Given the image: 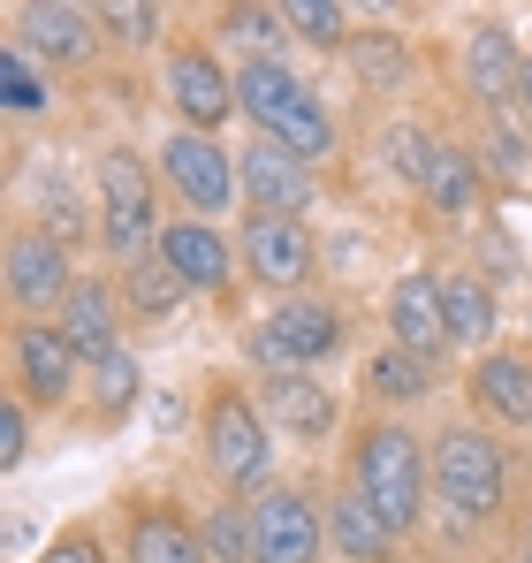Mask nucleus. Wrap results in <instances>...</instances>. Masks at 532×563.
Returning a JSON list of instances; mask_svg holds the SVG:
<instances>
[{"label": "nucleus", "instance_id": "dca6fc26", "mask_svg": "<svg viewBox=\"0 0 532 563\" xmlns=\"http://www.w3.org/2000/svg\"><path fill=\"white\" fill-rule=\"evenodd\" d=\"M259 411H266V427H281L297 442H320L335 427V396H328V380H312V374H266Z\"/></svg>", "mask_w": 532, "mask_h": 563}, {"label": "nucleus", "instance_id": "ddd939ff", "mask_svg": "<svg viewBox=\"0 0 532 563\" xmlns=\"http://www.w3.org/2000/svg\"><path fill=\"white\" fill-rule=\"evenodd\" d=\"M91 31H99V15L69 8V0H23V8H15V46H23L31 62H54V69L85 62Z\"/></svg>", "mask_w": 532, "mask_h": 563}, {"label": "nucleus", "instance_id": "20e7f679", "mask_svg": "<svg viewBox=\"0 0 532 563\" xmlns=\"http://www.w3.org/2000/svg\"><path fill=\"white\" fill-rule=\"evenodd\" d=\"M99 190H107V213H99V244L122 260V267H137L145 252H160V213H153V176H145V161L130 153V145H114L107 161H99Z\"/></svg>", "mask_w": 532, "mask_h": 563}, {"label": "nucleus", "instance_id": "aec40b11", "mask_svg": "<svg viewBox=\"0 0 532 563\" xmlns=\"http://www.w3.org/2000/svg\"><path fill=\"white\" fill-rule=\"evenodd\" d=\"M464 69H472V92L487 99V107H510L518 85H525V62H518V46H510V31H502V23H479V31H472Z\"/></svg>", "mask_w": 532, "mask_h": 563}, {"label": "nucleus", "instance_id": "4468645a", "mask_svg": "<svg viewBox=\"0 0 532 563\" xmlns=\"http://www.w3.org/2000/svg\"><path fill=\"white\" fill-rule=\"evenodd\" d=\"M244 260H252L259 282L297 289V282L312 275V229L289 221V213H252V221H244Z\"/></svg>", "mask_w": 532, "mask_h": 563}, {"label": "nucleus", "instance_id": "473e14b6", "mask_svg": "<svg viewBox=\"0 0 532 563\" xmlns=\"http://www.w3.org/2000/svg\"><path fill=\"white\" fill-rule=\"evenodd\" d=\"M99 31L122 38V46H145L160 31V8H99Z\"/></svg>", "mask_w": 532, "mask_h": 563}, {"label": "nucleus", "instance_id": "9d476101", "mask_svg": "<svg viewBox=\"0 0 532 563\" xmlns=\"http://www.w3.org/2000/svg\"><path fill=\"white\" fill-rule=\"evenodd\" d=\"M236 190L252 198V213H289V221H304V206H312V161H297V153L274 145V137H252V145L236 153Z\"/></svg>", "mask_w": 532, "mask_h": 563}, {"label": "nucleus", "instance_id": "f03ea898", "mask_svg": "<svg viewBox=\"0 0 532 563\" xmlns=\"http://www.w3.org/2000/svg\"><path fill=\"white\" fill-rule=\"evenodd\" d=\"M236 107L259 122V137L289 145L297 161H320L335 145L328 107L312 99V85H297V69H281V62H244L236 69Z\"/></svg>", "mask_w": 532, "mask_h": 563}, {"label": "nucleus", "instance_id": "393cba45", "mask_svg": "<svg viewBox=\"0 0 532 563\" xmlns=\"http://www.w3.org/2000/svg\"><path fill=\"white\" fill-rule=\"evenodd\" d=\"M442 312H448V343L495 335V289L479 275H442Z\"/></svg>", "mask_w": 532, "mask_h": 563}, {"label": "nucleus", "instance_id": "f3484780", "mask_svg": "<svg viewBox=\"0 0 532 563\" xmlns=\"http://www.w3.org/2000/svg\"><path fill=\"white\" fill-rule=\"evenodd\" d=\"M130 563H213V556H206L198 526L182 518L176 503H145L130 518Z\"/></svg>", "mask_w": 532, "mask_h": 563}, {"label": "nucleus", "instance_id": "c85d7f7f", "mask_svg": "<svg viewBox=\"0 0 532 563\" xmlns=\"http://www.w3.org/2000/svg\"><path fill=\"white\" fill-rule=\"evenodd\" d=\"M221 31H229V38H244V46H259V62H274V46L289 38V15H281V8H229V15H221Z\"/></svg>", "mask_w": 532, "mask_h": 563}, {"label": "nucleus", "instance_id": "2eb2a0df", "mask_svg": "<svg viewBox=\"0 0 532 563\" xmlns=\"http://www.w3.org/2000/svg\"><path fill=\"white\" fill-rule=\"evenodd\" d=\"M388 335L419 358L448 351V312H442V275H403L388 289Z\"/></svg>", "mask_w": 532, "mask_h": 563}, {"label": "nucleus", "instance_id": "b1692460", "mask_svg": "<svg viewBox=\"0 0 532 563\" xmlns=\"http://www.w3.org/2000/svg\"><path fill=\"white\" fill-rule=\"evenodd\" d=\"M434 388V358H419V351H403V343H388L373 366H365V396H380V404H419Z\"/></svg>", "mask_w": 532, "mask_h": 563}, {"label": "nucleus", "instance_id": "6ab92c4d", "mask_svg": "<svg viewBox=\"0 0 532 563\" xmlns=\"http://www.w3.org/2000/svg\"><path fill=\"white\" fill-rule=\"evenodd\" d=\"M472 396H479V411H495L502 427H532V358L487 351V358L472 366Z\"/></svg>", "mask_w": 532, "mask_h": 563}, {"label": "nucleus", "instance_id": "9b49d317", "mask_svg": "<svg viewBox=\"0 0 532 563\" xmlns=\"http://www.w3.org/2000/svg\"><path fill=\"white\" fill-rule=\"evenodd\" d=\"M168 99H176L182 130L213 137V130L236 114V77H229L206 46H176V54H168Z\"/></svg>", "mask_w": 532, "mask_h": 563}, {"label": "nucleus", "instance_id": "2f4dec72", "mask_svg": "<svg viewBox=\"0 0 532 563\" xmlns=\"http://www.w3.org/2000/svg\"><path fill=\"white\" fill-rule=\"evenodd\" d=\"M479 153H487V168H495V176H510V184H525V176H532V161H525V137H518L510 122H487Z\"/></svg>", "mask_w": 532, "mask_h": 563}, {"label": "nucleus", "instance_id": "f8f14e48", "mask_svg": "<svg viewBox=\"0 0 532 563\" xmlns=\"http://www.w3.org/2000/svg\"><path fill=\"white\" fill-rule=\"evenodd\" d=\"M15 380H23V396H38V404H62L69 388H77V343L62 335V320H15Z\"/></svg>", "mask_w": 532, "mask_h": 563}, {"label": "nucleus", "instance_id": "7c9ffc66", "mask_svg": "<svg viewBox=\"0 0 532 563\" xmlns=\"http://www.w3.org/2000/svg\"><path fill=\"white\" fill-rule=\"evenodd\" d=\"M281 15H289V38H304V46H343V31H351V15L328 8V0H297Z\"/></svg>", "mask_w": 532, "mask_h": 563}, {"label": "nucleus", "instance_id": "a211bd4d", "mask_svg": "<svg viewBox=\"0 0 532 563\" xmlns=\"http://www.w3.org/2000/svg\"><path fill=\"white\" fill-rule=\"evenodd\" d=\"M160 260L182 275V289H221L229 282V244L213 221H168L160 229Z\"/></svg>", "mask_w": 532, "mask_h": 563}, {"label": "nucleus", "instance_id": "39448f33", "mask_svg": "<svg viewBox=\"0 0 532 563\" xmlns=\"http://www.w3.org/2000/svg\"><path fill=\"white\" fill-rule=\"evenodd\" d=\"M343 312L335 305H320V297H289L281 312H266L259 335H252V358H259L266 374H312L320 358H335L343 351Z\"/></svg>", "mask_w": 532, "mask_h": 563}, {"label": "nucleus", "instance_id": "5701e85b", "mask_svg": "<svg viewBox=\"0 0 532 563\" xmlns=\"http://www.w3.org/2000/svg\"><path fill=\"white\" fill-rule=\"evenodd\" d=\"M419 190L434 198V213H472V198H479V153H464V145H434L426 168H419Z\"/></svg>", "mask_w": 532, "mask_h": 563}, {"label": "nucleus", "instance_id": "f704fd0d", "mask_svg": "<svg viewBox=\"0 0 532 563\" xmlns=\"http://www.w3.org/2000/svg\"><path fill=\"white\" fill-rule=\"evenodd\" d=\"M38 563H107V549H99V541H91L85 526H77V533H54Z\"/></svg>", "mask_w": 532, "mask_h": 563}, {"label": "nucleus", "instance_id": "bb28decb", "mask_svg": "<svg viewBox=\"0 0 532 563\" xmlns=\"http://www.w3.org/2000/svg\"><path fill=\"white\" fill-rule=\"evenodd\" d=\"M198 541H206V556L213 563H252V541H259V526H252V503H213L206 510V526H198Z\"/></svg>", "mask_w": 532, "mask_h": 563}, {"label": "nucleus", "instance_id": "c756f323", "mask_svg": "<svg viewBox=\"0 0 532 563\" xmlns=\"http://www.w3.org/2000/svg\"><path fill=\"white\" fill-rule=\"evenodd\" d=\"M91 396H99V411H107V419H122V411L137 404V358H130V351H114L107 366H91Z\"/></svg>", "mask_w": 532, "mask_h": 563}, {"label": "nucleus", "instance_id": "72a5a7b5", "mask_svg": "<svg viewBox=\"0 0 532 563\" xmlns=\"http://www.w3.org/2000/svg\"><path fill=\"white\" fill-rule=\"evenodd\" d=\"M31 457V419H23V404L8 396L0 404V465H23Z\"/></svg>", "mask_w": 532, "mask_h": 563}, {"label": "nucleus", "instance_id": "f257e3e1", "mask_svg": "<svg viewBox=\"0 0 532 563\" xmlns=\"http://www.w3.org/2000/svg\"><path fill=\"white\" fill-rule=\"evenodd\" d=\"M351 457H357L351 487L380 510V526H388L396 541L419 533V518H426V487H434V450H426L411 427H396V419H365Z\"/></svg>", "mask_w": 532, "mask_h": 563}, {"label": "nucleus", "instance_id": "e433bc0d", "mask_svg": "<svg viewBox=\"0 0 532 563\" xmlns=\"http://www.w3.org/2000/svg\"><path fill=\"white\" fill-rule=\"evenodd\" d=\"M518 107H525V122H532V62H525V85H518Z\"/></svg>", "mask_w": 532, "mask_h": 563}, {"label": "nucleus", "instance_id": "423d86ee", "mask_svg": "<svg viewBox=\"0 0 532 563\" xmlns=\"http://www.w3.org/2000/svg\"><path fill=\"white\" fill-rule=\"evenodd\" d=\"M206 465H213V479H229V487H252L274 465V427H266V411L244 388H221L206 404Z\"/></svg>", "mask_w": 532, "mask_h": 563}, {"label": "nucleus", "instance_id": "a878e982", "mask_svg": "<svg viewBox=\"0 0 532 563\" xmlns=\"http://www.w3.org/2000/svg\"><path fill=\"white\" fill-rule=\"evenodd\" d=\"M182 297H190V289H182V275L168 267V260H160V252H153V260H137V267L122 275V305H130L137 320H160V312H176Z\"/></svg>", "mask_w": 532, "mask_h": 563}, {"label": "nucleus", "instance_id": "412c9836", "mask_svg": "<svg viewBox=\"0 0 532 563\" xmlns=\"http://www.w3.org/2000/svg\"><path fill=\"white\" fill-rule=\"evenodd\" d=\"M328 541H335L343 563H388V549H396V533L380 526V510H373L357 487H343V495L328 503Z\"/></svg>", "mask_w": 532, "mask_h": 563}, {"label": "nucleus", "instance_id": "4be33fe9", "mask_svg": "<svg viewBox=\"0 0 532 563\" xmlns=\"http://www.w3.org/2000/svg\"><path fill=\"white\" fill-rule=\"evenodd\" d=\"M62 335L77 343V358L85 366H107L122 343H114V297L99 289V282H77L69 289V305H62Z\"/></svg>", "mask_w": 532, "mask_h": 563}, {"label": "nucleus", "instance_id": "1a4fd4ad", "mask_svg": "<svg viewBox=\"0 0 532 563\" xmlns=\"http://www.w3.org/2000/svg\"><path fill=\"white\" fill-rule=\"evenodd\" d=\"M160 176L176 184V198L190 213H229V198H236V161H229L213 137H198V130H168Z\"/></svg>", "mask_w": 532, "mask_h": 563}, {"label": "nucleus", "instance_id": "7ed1b4c3", "mask_svg": "<svg viewBox=\"0 0 532 563\" xmlns=\"http://www.w3.org/2000/svg\"><path fill=\"white\" fill-rule=\"evenodd\" d=\"M434 495H442L448 526H487L510 503V450L479 427L434 434Z\"/></svg>", "mask_w": 532, "mask_h": 563}, {"label": "nucleus", "instance_id": "6e6552de", "mask_svg": "<svg viewBox=\"0 0 532 563\" xmlns=\"http://www.w3.org/2000/svg\"><path fill=\"white\" fill-rule=\"evenodd\" d=\"M69 252H62V236H46V229H23V236H8V305L23 312V320H38V312H54V305H69Z\"/></svg>", "mask_w": 532, "mask_h": 563}, {"label": "nucleus", "instance_id": "0eeeda50", "mask_svg": "<svg viewBox=\"0 0 532 563\" xmlns=\"http://www.w3.org/2000/svg\"><path fill=\"white\" fill-rule=\"evenodd\" d=\"M252 526H259L252 563H320L328 518L312 510V495H304V487H266L259 503H252Z\"/></svg>", "mask_w": 532, "mask_h": 563}, {"label": "nucleus", "instance_id": "4c0bfd02", "mask_svg": "<svg viewBox=\"0 0 532 563\" xmlns=\"http://www.w3.org/2000/svg\"><path fill=\"white\" fill-rule=\"evenodd\" d=\"M525 563H532V541H525Z\"/></svg>", "mask_w": 532, "mask_h": 563}, {"label": "nucleus", "instance_id": "c9c22d12", "mask_svg": "<svg viewBox=\"0 0 532 563\" xmlns=\"http://www.w3.org/2000/svg\"><path fill=\"white\" fill-rule=\"evenodd\" d=\"M357 62H365L373 77H396V46H388V38H357Z\"/></svg>", "mask_w": 532, "mask_h": 563}, {"label": "nucleus", "instance_id": "cd10ccee", "mask_svg": "<svg viewBox=\"0 0 532 563\" xmlns=\"http://www.w3.org/2000/svg\"><path fill=\"white\" fill-rule=\"evenodd\" d=\"M0 99H8L15 114H38V107H54V77H46L23 46H8V54H0Z\"/></svg>", "mask_w": 532, "mask_h": 563}]
</instances>
